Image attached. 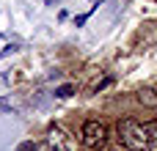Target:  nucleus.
Listing matches in <instances>:
<instances>
[{
	"mask_svg": "<svg viewBox=\"0 0 157 151\" xmlns=\"http://www.w3.org/2000/svg\"><path fill=\"white\" fill-rule=\"evenodd\" d=\"M44 3H52V0H44Z\"/></svg>",
	"mask_w": 157,
	"mask_h": 151,
	"instance_id": "obj_9",
	"label": "nucleus"
},
{
	"mask_svg": "<svg viewBox=\"0 0 157 151\" xmlns=\"http://www.w3.org/2000/svg\"><path fill=\"white\" fill-rule=\"evenodd\" d=\"M14 107H11V102L8 99H0V113H11Z\"/></svg>",
	"mask_w": 157,
	"mask_h": 151,
	"instance_id": "obj_7",
	"label": "nucleus"
},
{
	"mask_svg": "<svg viewBox=\"0 0 157 151\" xmlns=\"http://www.w3.org/2000/svg\"><path fill=\"white\" fill-rule=\"evenodd\" d=\"M119 140L130 151H157V121H119Z\"/></svg>",
	"mask_w": 157,
	"mask_h": 151,
	"instance_id": "obj_1",
	"label": "nucleus"
},
{
	"mask_svg": "<svg viewBox=\"0 0 157 151\" xmlns=\"http://www.w3.org/2000/svg\"><path fill=\"white\" fill-rule=\"evenodd\" d=\"M72 94H75V88H72V85H61V88L55 91V96H58V99H66V96H72Z\"/></svg>",
	"mask_w": 157,
	"mask_h": 151,
	"instance_id": "obj_6",
	"label": "nucleus"
},
{
	"mask_svg": "<svg viewBox=\"0 0 157 151\" xmlns=\"http://www.w3.org/2000/svg\"><path fill=\"white\" fill-rule=\"evenodd\" d=\"M91 3H99V0H91Z\"/></svg>",
	"mask_w": 157,
	"mask_h": 151,
	"instance_id": "obj_10",
	"label": "nucleus"
},
{
	"mask_svg": "<svg viewBox=\"0 0 157 151\" xmlns=\"http://www.w3.org/2000/svg\"><path fill=\"white\" fill-rule=\"evenodd\" d=\"M138 99H141L144 105H152V107L157 105V96H155V91H152V88H144V91H138Z\"/></svg>",
	"mask_w": 157,
	"mask_h": 151,
	"instance_id": "obj_5",
	"label": "nucleus"
},
{
	"mask_svg": "<svg viewBox=\"0 0 157 151\" xmlns=\"http://www.w3.org/2000/svg\"><path fill=\"white\" fill-rule=\"evenodd\" d=\"M108 140V127L102 121H86L83 124V143L88 149H102Z\"/></svg>",
	"mask_w": 157,
	"mask_h": 151,
	"instance_id": "obj_2",
	"label": "nucleus"
},
{
	"mask_svg": "<svg viewBox=\"0 0 157 151\" xmlns=\"http://www.w3.org/2000/svg\"><path fill=\"white\" fill-rule=\"evenodd\" d=\"M47 151H72V140H69V135L63 132V129H58V127H50V132H47Z\"/></svg>",
	"mask_w": 157,
	"mask_h": 151,
	"instance_id": "obj_3",
	"label": "nucleus"
},
{
	"mask_svg": "<svg viewBox=\"0 0 157 151\" xmlns=\"http://www.w3.org/2000/svg\"><path fill=\"white\" fill-rule=\"evenodd\" d=\"M19 39L17 36H8V33H3L0 36V58H6V55H11V52H17L19 50Z\"/></svg>",
	"mask_w": 157,
	"mask_h": 151,
	"instance_id": "obj_4",
	"label": "nucleus"
},
{
	"mask_svg": "<svg viewBox=\"0 0 157 151\" xmlns=\"http://www.w3.org/2000/svg\"><path fill=\"white\" fill-rule=\"evenodd\" d=\"M19 151H36V149H33V143H22V146H19Z\"/></svg>",
	"mask_w": 157,
	"mask_h": 151,
	"instance_id": "obj_8",
	"label": "nucleus"
}]
</instances>
